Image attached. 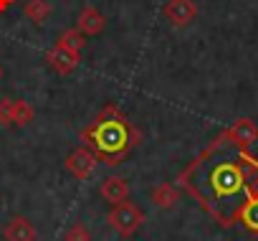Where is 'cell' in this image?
Segmentation results:
<instances>
[{
    "label": "cell",
    "instance_id": "6da1fadb",
    "mask_svg": "<svg viewBox=\"0 0 258 241\" xmlns=\"http://www.w3.org/2000/svg\"><path fill=\"white\" fill-rule=\"evenodd\" d=\"M240 153L228 135H220L182 175L190 193L223 223L238 218V211L250 196Z\"/></svg>",
    "mask_w": 258,
    "mask_h": 241
},
{
    "label": "cell",
    "instance_id": "7a4b0ae2",
    "mask_svg": "<svg viewBox=\"0 0 258 241\" xmlns=\"http://www.w3.org/2000/svg\"><path fill=\"white\" fill-rule=\"evenodd\" d=\"M84 140H89V145L101 158H106L109 165H114V160H119L132 145V130L124 114H119L114 107H106L96 122L84 132Z\"/></svg>",
    "mask_w": 258,
    "mask_h": 241
},
{
    "label": "cell",
    "instance_id": "3957f363",
    "mask_svg": "<svg viewBox=\"0 0 258 241\" xmlns=\"http://www.w3.org/2000/svg\"><path fill=\"white\" fill-rule=\"evenodd\" d=\"M109 221H111V226H114L119 233L129 236V233H132V231L142 223V213H140V208H137L135 203L121 201V203H116V206H114V211H111Z\"/></svg>",
    "mask_w": 258,
    "mask_h": 241
},
{
    "label": "cell",
    "instance_id": "277c9868",
    "mask_svg": "<svg viewBox=\"0 0 258 241\" xmlns=\"http://www.w3.org/2000/svg\"><path fill=\"white\" fill-rule=\"evenodd\" d=\"M230 137V142L240 150H248L253 142H258V127L250 122V119H238V122L225 132Z\"/></svg>",
    "mask_w": 258,
    "mask_h": 241
},
{
    "label": "cell",
    "instance_id": "5b68a950",
    "mask_svg": "<svg viewBox=\"0 0 258 241\" xmlns=\"http://www.w3.org/2000/svg\"><path fill=\"white\" fill-rule=\"evenodd\" d=\"M167 16H170L172 23H177V26L190 23L192 16H195V6L190 3V0H172V3L167 6Z\"/></svg>",
    "mask_w": 258,
    "mask_h": 241
},
{
    "label": "cell",
    "instance_id": "8992f818",
    "mask_svg": "<svg viewBox=\"0 0 258 241\" xmlns=\"http://www.w3.org/2000/svg\"><path fill=\"white\" fill-rule=\"evenodd\" d=\"M126 193H129V185L121 180V178H109L104 185H101V196L109 201V203H121L124 198H126Z\"/></svg>",
    "mask_w": 258,
    "mask_h": 241
},
{
    "label": "cell",
    "instance_id": "52a82bcc",
    "mask_svg": "<svg viewBox=\"0 0 258 241\" xmlns=\"http://www.w3.org/2000/svg\"><path fill=\"white\" fill-rule=\"evenodd\" d=\"M238 218L245 223V228L258 231V193H250L243 203V208L238 211Z\"/></svg>",
    "mask_w": 258,
    "mask_h": 241
},
{
    "label": "cell",
    "instance_id": "ba28073f",
    "mask_svg": "<svg viewBox=\"0 0 258 241\" xmlns=\"http://www.w3.org/2000/svg\"><path fill=\"white\" fill-rule=\"evenodd\" d=\"M6 238L8 241H33V228L26 218H13L6 228Z\"/></svg>",
    "mask_w": 258,
    "mask_h": 241
},
{
    "label": "cell",
    "instance_id": "9c48e42d",
    "mask_svg": "<svg viewBox=\"0 0 258 241\" xmlns=\"http://www.w3.org/2000/svg\"><path fill=\"white\" fill-rule=\"evenodd\" d=\"M69 168H71L76 175L86 178V175L94 170V155H91V153H86V150H79V153H74V155H71Z\"/></svg>",
    "mask_w": 258,
    "mask_h": 241
},
{
    "label": "cell",
    "instance_id": "30bf717a",
    "mask_svg": "<svg viewBox=\"0 0 258 241\" xmlns=\"http://www.w3.org/2000/svg\"><path fill=\"white\" fill-rule=\"evenodd\" d=\"M79 26H81L84 31H89V33H96V31L104 26V18H101L99 13H94V11H84V13L79 16Z\"/></svg>",
    "mask_w": 258,
    "mask_h": 241
},
{
    "label": "cell",
    "instance_id": "8fae6325",
    "mask_svg": "<svg viewBox=\"0 0 258 241\" xmlns=\"http://www.w3.org/2000/svg\"><path fill=\"white\" fill-rule=\"evenodd\" d=\"M48 13H51V8H48L46 0H31V3L26 6V16H28V18H33L36 23H41Z\"/></svg>",
    "mask_w": 258,
    "mask_h": 241
},
{
    "label": "cell",
    "instance_id": "7c38bea8",
    "mask_svg": "<svg viewBox=\"0 0 258 241\" xmlns=\"http://www.w3.org/2000/svg\"><path fill=\"white\" fill-rule=\"evenodd\" d=\"M155 203H157V206H165V208L172 206V203H175V190L167 188V185L157 188V190H155Z\"/></svg>",
    "mask_w": 258,
    "mask_h": 241
},
{
    "label": "cell",
    "instance_id": "4fadbf2b",
    "mask_svg": "<svg viewBox=\"0 0 258 241\" xmlns=\"http://www.w3.org/2000/svg\"><path fill=\"white\" fill-rule=\"evenodd\" d=\"M66 241H91V238H89V231H86L81 223H76V226L66 233Z\"/></svg>",
    "mask_w": 258,
    "mask_h": 241
},
{
    "label": "cell",
    "instance_id": "5bb4252c",
    "mask_svg": "<svg viewBox=\"0 0 258 241\" xmlns=\"http://www.w3.org/2000/svg\"><path fill=\"white\" fill-rule=\"evenodd\" d=\"M11 3H13V0H0V11H6Z\"/></svg>",
    "mask_w": 258,
    "mask_h": 241
}]
</instances>
